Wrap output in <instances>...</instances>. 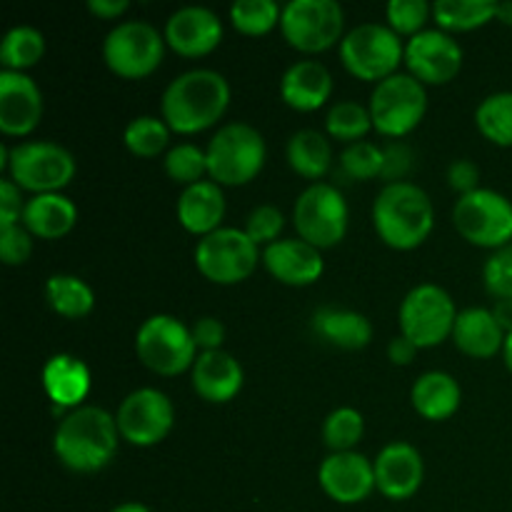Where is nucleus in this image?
<instances>
[{
    "instance_id": "obj_1",
    "label": "nucleus",
    "mask_w": 512,
    "mask_h": 512,
    "mask_svg": "<svg viewBox=\"0 0 512 512\" xmlns=\"http://www.w3.org/2000/svg\"><path fill=\"white\" fill-rule=\"evenodd\" d=\"M228 105V78L213 68H193L165 85L160 113L170 130L190 135L218 123Z\"/></svg>"
},
{
    "instance_id": "obj_2",
    "label": "nucleus",
    "mask_w": 512,
    "mask_h": 512,
    "mask_svg": "<svg viewBox=\"0 0 512 512\" xmlns=\"http://www.w3.org/2000/svg\"><path fill=\"white\" fill-rule=\"evenodd\" d=\"M120 430L115 415L98 405H80L65 415L53 435V453L73 473H98L118 453Z\"/></svg>"
},
{
    "instance_id": "obj_3",
    "label": "nucleus",
    "mask_w": 512,
    "mask_h": 512,
    "mask_svg": "<svg viewBox=\"0 0 512 512\" xmlns=\"http://www.w3.org/2000/svg\"><path fill=\"white\" fill-rule=\"evenodd\" d=\"M373 225L385 245L395 250H413L428 240L435 225L430 195L410 180L385 183L373 203Z\"/></svg>"
},
{
    "instance_id": "obj_4",
    "label": "nucleus",
    "mask_w": 512,
    "mask_h": 512,
    "mask_svg": "<svg viewBox=\"0 0 512 512\" xmlns=\"http://www.w3.org/2000/svg\"><path fill=\"white\" fill-rule=\"evenodd\" d=\"M205 155H208L210 180H215L220 188L245 185L263 170L268 145L255 125L233 120V123L220 125L218 133L210 138Z\"/></svg>"
},
{
    "instance_id": "obj_5",
    "label": "nucleus",
    "mask_w": 512,
    "mask_h": 512,
    "mask_svg": "<svg viewBox=\"0 0 512 512\" xmlns=\"http://www.w3.org/2000/svg\"><path fill=\"white\" fill-rule=\"evenodd\" d=\"M135 353L145 368L168 378L193 370L195 358L200 355L188 325L168 313H155L140 323L135 333Z\"/></svg>"
},
{
    "instance_id": "obj_6",
    "label": "nucleus",
    "mask_w": 512,
    "mask_h": 512,
    "mask_svg": "<svg viewBox=\"0 0 512 512\" xmlns=\"http://www.w3.org/2000/svg\"><path fill=\"white\" fill-rule=\"evenodd\" d=\"M340 60L360 80H380L398 73L405 60V45L400 35L385 23H360L340 40Z\"/></svg>"
},
{
    "instance_id": "obj_7",
    "label": "nucleus",
    "mask_w": 512,
    "mask_h": 512,
    "mask_svg": "<svg viewBox=\"0 0 512 512\" xmlns=\"http://www.w3.org/2000/svg\"><path fill=\"white\" fill-rule=\"evenodd\" d=\"M8 175L20 190L35 195L60 193L75 175V158L53 140H25L10 148Z\"/></svg>"
},
{
    "instance_id": "obj_8",
    "label": "nucleus",
    "mask_w": 512,
    "mask_h": 512,
    "mask_svg": "<svg viewBox=\"0 0 512 512\" xmlns=\"http://www.w3.org/2000/svg\"><path fill=\"white\" fill-rule=\"evenodd\" d=\"M373 128L385 138H403L413 133L428 110V90L410 73H395L380 80L370 95Z\"/></svg>"
},
{
    "instance_id": "obj_9",
    "label": "nucleus",
    "mask_w": 512,
    "mask_h": 512,
    "mask_svg": "<svg viewBox=\"0 0 512 512\" xmlns=\"http://www.w3.org/2000/svg\"><path fill=\"white\" fill-rule=\"evenodd\" d=\"M458 308L445 288L435 283H420L408 290L400 303V333L418 348H435L445 338H453Z\"/></svg>"
},
{
    "instance_id": "obj_10",
    "label": "nucleus",
    "mask_w": 512,
    "mask_h": 512,
    "mask_svg": "<svg viewBox=\"0 0 512 512\" xmlns=\"http://www.w3.org/2000/svg\"><path fill=\"white\" fill-rule=\"evenodd\" d=\"M260 245L250 240L243 228H218L195 245V268L203 278L218 285H235L248 280L260 263Z\"/></svg>"
},
{
    "instance_id": "obj_11",
    "label": "nucleus",
    "mask_w": 512,
    "mask_h": 512,
    "mask_svg": "<svg viewBox=\"0 0 512 512\" xmlns=\"http://www.w3.org/2000/svg\"><path fill=\"white\" fill-rule=\"evenodd\" d=\"M453 225L470 245L505 248L512 243V200L493 188L460 195L453 208Z\"/></svg>"
},
{
    "instance_id": "obj_12",
    "label": "nucleus",
    "mask_w": 512,
    "mask_h": 512,
    "mask_svg": "<svg viewBox=\"0 0 512 512\" xmlns=\"http://www.w3.org/2000/svg\"><path fill=\"white\" fill-rule=\"evenodd\" d=\"M165 55V35L148 20H123L103 40V60L120 78H145Z\"/></svg>"
},
{
    "instance_id": "obj_13",
    "label": "nucleus",
    "mask_w": 512,
    "mask_h": 512,
    "mask_svg": "<svg viewBox=\"0 0 512 512\" xmlns=\"http://www.w3.org/2000/svg\"><path fill=\"white\" fill-rule=\"evenodd\" d=\"M293 223L305 243L315 245L318 250L333 248L348 233V200L330 183L308 185L295 200Z\"/></svg>"
},
{
    "instance_id": "obj_14",
    "label": "nucleus",
    "mask_w": 512,
    "mask_h": 512,
    "mask_svg": "<svg viewBox=\"0 0 512 512\" xmlns=\"http://www.w3.org/2000/svg\"><path fill=\"white\" fill-rule=\"evenodd\" d=\"M280 30L300 53H320L343 40L345 10L338 0H288Z\"/></svg>"
},
{
    "instance_id": "obj_15",
    "label": "nucleus",
    "mask_w": 512,
    "mask_h": 512,
    "mask_svg": "<svg viewBox=\"0 0 512 512\" xmlns=\"http://www.w3.org/2000/svg\"><path fill=\"white\" fill-rule=\"evenodd\" d=\"M120 438L135 448H153L163 443L175 425V408L165 393L155 388H138L120 403L118 413Z\"/></svg>"
},
{
    "instance_id": "obj_16",
    "label": "nucleus",
    "mask_w": 512,
    "mask_h": 512,
    "mask_svg": "<svg viewBox=\"0 0 512 512\" xmlns=\"http://www.w3.org/2000/svg\"><path fill=\"white\" fill-rule=\"evenodd\" d=\"M405 65L423 85L450 83L463 68V48L445 30L425 28L405 43Z\"/></svg>"
},
{
    "instance_id": "obj_17",
    "label": "nucleus",
    "mask_w": 512,
    "mask_h": 512,
    "mask_svg": "<svg viewBox=\"0 0 512 512\" xmlns=\"http://www.w3.org/2000/svg\"><path fill=\"white\" fill-rule=\"evenodd\" d=\"M165 43L185 58L213 53L223 40V20L205 5H183L165 20Z\"/></svg>"
},
{
    "instance_id": "obj_18",
    "label": "nucleus",
    "mask_w": 512,
    "mask_h": 512,
    "mask_svg": "<svg viewBox=\"0 0 512 512\" xmlns=\"http://www.w3.org/2000/svg\"><path fill=\"white\" fill-rule=\"evenodd\" d=\"M318 480L323 493L340 505L363 503L375 488V468L373 460L363 453H330L320 463Z\"/></svg>"
},
{
    "instance_id": "obj_19",
    "label": "nucleus",
    "mask_w": 512,
    "mask_h": 512,
    "mask_svg": "<svg viewBox=\"0 0 512 512\" xmlns=\"http://www.w3.org/2000/svg\"><path fill=\"white\" fill-rule=\"evenodd\" d=\"M375 488L388 500H408L420 490L425 480V463L420 450L405 440H393L380 448L373 460Z\"/></svg>"
},
{
    "instance_id": "obj_20",
    "label": "nucleus",
    "mask_w": 512,
    "mask_h": 512,
    "mask_svg": "<svg viewBox=\"0 0 512 512\" xmlns=\"http://www.w3.org/2000/svg\"><path fill=\"white\" fill-rule=\"evenodd\" d=\"M43 118V93L28 73L0 70V130L5 135L33 133Z\"/></svg>"
},
{
    "instance_id": "obj_21",
    "label": "nucleus",
    "mask_w": 512,
    "mask_h": 512,
    "mask_svg": "<svg viewBox=\"0 0 512 512\" xmlns=\"http://www.w3.org/2000/svg\"><path fill=\"white\" fill-rule=\"evenodd\" d=\"M263 265L275 280L293 288H305L320 280L325 270V260L315 245L303 238H285L265 245Z\"/></svg>"
},
{
    "instance_id": "obj_22",
    "label": "nucleus",
    "mask_w": 512,
    "mask_h": 512,
    "mask_svg": "<svg viewBox=\"0 0 512 512\" xmlns=\"http://www.w3.org/2000/svg\"><path fill=\"white\" fill-rule=\"evenodd\" d=\"M195 393L203 400L215 405L230 403L243 388V365L225 350H210L195 358L193 370H190Z\"/></svg>"
},
{
    "instance_id": "obj_23",
    "label": "nucleus",
    "mask_w": 512,
    "mask_h": 512,
    "mask_svg": "<svg viewBox=\"0 0 512 512\" xmlns=\"http://www.w3.org/2000/svg\"><path fill=\"white\" fill-rule=\"evenodd\" d=\"M90 368L70 353H58L45 360L40 383L50 403L60 410H78L90 393Z\"/></svg>"
},
{
    "instance_id": "obj_24",
    "label": "nucleus",
    "mask_w": 512,
    "mask_h": 512,
    "mask_svg": "<svg viewBox=\"0 0 512 512\" xmlns=\"http://www.w3.org/2000/svg\"><path fill=\"white\" fill-rule=\"evenodd\" d=\"M333 95V75L320 60H295L280 78V98L300 113H313Z\"/></svg>"
},
{
    "instance_id": "obj_25",
    "label": "nucleus",
    "mask_w": 512,
    "mask_h": 512,
    "mask_svg": "<svg viewBox=\"0 0 512 512\" xmlns=\"http://www.w3.org/2000/svg\"><path fill=\"white\" fill-rule=\"evenodd\" d=\"M175 213L188 233L200 235V238L215 233L218 228H223L225 218L223 188L215 180H200V183L188 185L180 193Z\"/></svg>"
},
{
    "instance_id": "obj_26",
    "label": "nucleus",
    "mask_w": 512,
    "mask_h": 512,
    "mask_svg": "<svg viewBox=\"0 0 512 512\" xmlns=\"http://www.w3.org/2000/svg\"><path fill=\"white\" fill-rule=\"evenodd\" d=\"M508 333L498 323L493 310L488 308H465L458 313L453 328V343L470 358H493L503 353Z\"/></svg>"
},
{
    "instance_id": "obj_27",
    "label": "nucleus",
    "mask_w": 512,
    "mask_h": 512,
    "mask_svg": "<svg viewBox=\"0 0 512 512\" xmlns=\"http://www.w3.org/2000/svg\"><path fill=\"white\" fill-rule=\"evenodd\" d=\"M313 330L318 338L340 350H363L373 340V323L358 310L338 308V305L315 310Z\"/></svg>"
},
{
    "instance_id": "obj_28",
    "label": "nucleus",
    "mask_w": 512,
    "mask_h": 512,
    "mask_svg": "<svg viewBox=\"0 0 512 512\" xmlns=\"http://www.w3.org/2000/svg\"><path fill=\"white\" fill-rule=\"evenodd\" d=\"M460 400H463L460 383L445 370H428L415 380L410 390V403L415 413L435 423L453 418L460 408Z\"/></svg>"
},
{
    "instance_id": "obj_29",
    "label": "nucleus",
    "mask_w": 512,
    "mask_h": 512,
    "mask_svg": "<svg viewBox=\"0 0 512 512\" xmlns=\"http://www.w3.org/2000/svg\"><path fill=\"white\" fill-rule=\"evenodd\" d=\"M75 220H78V208L73 200L63 193H43L33 195L25 203L23 220L20 223L30 230V235L43 240L63 238L73 230Z\"/></svg>"
},
{
    "instance_id": "obj_30",
    "label": "nucleus",
    "mask_w": 512,
    "mask_h": 512,
    "mask_svg": "<svg viewBox=\"0 0 512 512\" xmlns=\"http://www.w3.org/2000/svg\"><path fill=\"white\" fill-rule=\"evenodd\" d=\"M285 155H288L290 168L308 180L323 178L330 170V163H333L330 140L320 130L313 128L295 130L290 135L288 145H285Z\"/></svg>"
},
{
    "instance_id": "obj_31",
    "label": "nucleus",
    "mask_w": 512,
    "mask_h": 512,
    "mask_svg": "<svg viewBox=\"0 0 512 512\" xmlns=\"http://www.w3.org/2000/svg\"><path fill=\"white\" fill-rule=\"evenodd\" d=\"M45 298L50 308L63 318H85L95 305V293L83 278L70 273L50 275L45 283Z\"/></svg>"
},
{
    "instance_id": "obj_32",
    "label": "nucleus",
    "mask_w": 512,
    "mask_h": 512,
    "mask_svg": "<svg viewBox=\"0 0 512 512\" xmlns=\"http://www.w3.org/2000/svg\"><path fill=\"white\" fill-rule=\"evenodd\" d=\"M498 3L495 0H435L433 18L440 30L455 33V30H475L495 20Z\"/></svg>"
},
{
    "instance_id": "obj_33",
    "label": "nucleus",
    "mask_w": 512,
    "mask_h": 512,
    "mask_svg": "<svg viewBox=\"0 0 512 512\" xmlns=\"http://www.w3.org/2000/svg\"><path fill=\"white\" fill-rule=\"evenodd\" d=\"M45 53V35L33 25H15L0 40V63L3 70L25 73Z\"/></svg>"
},
{
    "instance_id": "obj_34",
    "label": "nucleus",
    "mask_w": 512,
    "mask_h": 512,
    "mask_svg": "<svg viewBox=\"0 0 512 512\" xmlns=\"http://www.w3.org/2000/svg\"><path fill=\"white\" fill-rule=\"evenodd\" d=\"M475 125L490 143L512 148V90H498L480 100L475 108Z\"/></svg>"
},
{
    "instance_id": "obj_35",
    "label": "nucleus",
    "mask_w": 512,
    "mask_h": 512,
    "mask_svg": "<svg viewBox=\"0 0 512 512\" xmlns=\"http://www.w3.org/2000/svg\"><path fill=\"white\" fill-rule=\"evenodd\" d=\"M373 128V118H370V108H365L358 100H338L330 105L328 115H325V130L330 138L343 140V143H358Z\"/></svg>"
},
{
    "instance_id": "obj_36",
    "label": "nucleus",
    "mask_w": 512,
    "mask_h": 512,
    "mask_svg": "<svg viewBox=\"0 0 512 512\" xmlns=\"http://www.w3.org/2000/svg\"><path fill=\"white\" fill-rule=\"evenodd\" d=\"M123 143L138 158H155L170 143V128L163 118L155 115H138L123 130Z\"/></svg>"
},
{
    "instance_id": "obj_37",
    "label": "nucleus",
    "mask_w": 512,
    "mask_h": 512,
    "mask_svg": "<svg viewBox=\"0 0 512 512\" xmlns=\"http://www.w3.org/2000/svg\"><path fill=\"white\" fill-rule=\"evenodd\" d=\"M280 8L275 0H235L230 5V23L245 35H265L280 25Z\"/></svg>"
},
{
    "instance_id": "obj_38",
    "label": "nucleus",
    "mask_w": 512,
    "mask_h": 512,
    "mask_svg": "<svg viewBox=\"0 0 512 512\" xmlns=\"http://www.w3.org/2000/svg\"><path fill=\"white\" fill-rule=\"evenodd\" d=\"M365 433L363 413L355 408H335L323 423V443L330 453H348L360 443Z\"/></svg>"
},
{
    "instance_id": "obj_39",
    "label": "nucleus",
    "mask_w": 512,
    "mask_h": 512,
    "mask_svg": "<svg viewBox=\"0 0 512 512\" xmlns=\"http://www.w3.org/2000/svg\"><path fill=\"white\" fill-rule=\"evenodd\" d=\"M163 168L170 180L188 188V185L205 180V175H208V155L200 145L178 143L165 153Z\"/></svg>"
},
{
    "instance_id": "obj_40",
    "label": "nucleus",
    "mask_w": 512,
    "mask_h": 512,
    "mask_svg": "<svg viewBox=\"0 0 512 512\" xmlns=\"http://www.w3.org/2000/svg\"><path fill=\"white\" fill-rule=\"evenodd\" d=\"M340 168L353 180H373L383 173V148L370 140L345 145L340 153Z\"/></svg>"
},
{
    "instance_id": "obj_41",
    "label": "nucleus",
    "mask_w": 512,
    "mask_h": 512,
    "mask_svg": "<svg viewBox=\"0 0 512 512\" xmlns=\"http://www.w3.org/2000/svg\"><path fill=\"white\" fill-rule=\"evenodd\" d=\"M433 15V5L428 0H390L385 8L388 25L398 35H418L425 30V23Z\"/></svg>"
},
{
    "instance_id": "obj_42",
    "label": "nucleus",
    "mask_w": 512,
    "mask_h": 512,
    "mask_svg": "<svg viewBox=\"0 0 512 512\" xmlns=\"http://www.w3.org/2000/svg\"><path fill=\"white\" fill-rule=\"evenodd\" d=\"M285 228V215L283 210L275 208V205H255L250 210V215L245 218V233L250 235L255 245H270L280 238Z\"/></svg>"
},
{
    "instance_id": "obj_43",
    "label": "nucleus",
    "mask_w": 512,
    "mask_h": 512,
    "mask_svg": "<svg viewBox=\"0 0 512 512\" xmlns=\"http://www.w3.org/2000/svg\"><path fill=\"white\" fill-rule=\"evenodd\" d=\"M483 280L493 298L512 300V243L493 250V255L485 260Z\"/></svg>"
},
{
    "instance_id": "obj_44",
    "label": "nucleus",
    "mask_w": 512,
    "mask_h": 512,
    "mask_svg": "<svg viewBox=\"0 0 512 512\" xmlns=\"http://www.w3.org/2000/svg\"><path fill=\"white\" fill-rule=\"evenodd\" d=\"M33 255V235L23 223L0 228V260L5 265H23Z\"/></svg>"
},
{
    "instance_id": "obj_45",
    "label": "nucleus",
    "mask_w": 512,
    "mask_h": 512,
    "mask_svg": "<svg viewBox=\"0 0 512 512\" xmlns=\"http://www.w3.org/2000/svg\"><path fill=\"white\" fill-rule=\"evenodd\" d=\"M410 168H413V150L403 140H390L388 145H383V173H380V178L388 180V183H400L410 173Z\"/></svg>"
},
{
    "instance_id": "obj_46",
    "label": "nucleus",
    "mask_w": 512,
    "mask_h": 512,
    "mask_svg": "<svg viewBox=\"0 0 512 512\" xmlns=\"http://www.w3.org/2000/svg\"><path fill=\"white\" fill-rule=\"evenodd\" d=\"M28 200L23 198V190L10 178L0 180V228H10L23 220V210Z\"/></svg>"
},
{
    "instance_id": "obj_47",
    "label": "nucleus",
    "mask_w": 512,
    "mask_h": 512,
    "mask_svg": "<svg viewBox=\"0 0 512 512\" xmlns=\"http://www.w3.org/2000/svg\"><path fill=\"white\" fill-rule=\"evenodd\" d=\"M190 333H193L195 345H198L200 353H210V350H223L225 340V325L220 323L213 315H203V318L195 320L190 325Z\"/></svg>"
},
{
    "instance_id": "obj_48",
    "label": "nucleus",
    "mask_w": 512,
    "mask_h": 512,
    "mask_svg": "<svg viewBox=\"0 0 512 512\" xmlns=\"http://www.w3.org/2000/svg\"><path fill=\"white\" fill-rule=\"evenodd\" d=\"M448 183L450 188L458 190L460 195H468L480 188V168L468 158L453 160L448 168Z\"/></svg>"
},
{
    "instance_id": "obj_49",
    "label": "nucleus",
    "mask_w": 512,
    "mask_h": 512,
    "mask_svg": "<svg viewBox=\"0 0 512 512\" xmlns=\"http://www.w3.org/2000/svg\"><path fill=\"white\" fill-rule=\"evenodd\" d=\"M418 350L420 348L413 343V340L405 338V335L400 333L388 343V358L390 363L395 365H410L415 360V355H418Z\"/></svg>"
},
{
    "instance_id": "obj_50",
    "label": "nucleus",
    "mask_w": 512,
    "mask_h": 512,
    "mask_svg": "<svg viewBox=\"0 0 512 512\" xmlns=\"http://www.w3.org/2000/svg\"><path fill=\"white\" fill-rule=\"evenodd\" d=\"M128 8H130L128 0H88L90 13L98 15V18H105V20L120 18V15H123Z\"/></svg>"
},
{
    "instance_id": "obj_51",
    "label": "nucleus",
    "mask_w": 512,
    "mask_h": 512,
    "mask_svg": "<svg viewBox=\"0 0 512 512\" xmlns=\"http://www.w3.org/2000/svg\"><path fill=\"white\" fill-rule=\"evenodd\" d=\"M495 318L503 325L505 333H512V300H498V305L493 308Z\"/></svg>"
},
{
    "instance_id": "obj_52",
    "label": "nucleus",
    "mask_w": 512,
    "mask_h": 512,
    "mask_svg": "<svg viewBox=\"0 0 512 512\" xmlns=\"http://www.w3.org/2000/svg\"><path fill=\"white\" fill-rule=\"evenodd\" d=\"M495 20H500L503 25H512V0H503V3H498Z\"/></svg>"
},
{
    "instance_id": "obj_53",
    "label": "nucleus",
    "mask_w": 512,
    "mask_h": 512,
    "mask_svg": "<svg viewBox=\"0 0 512 512\" xmlns=\"http://www.w3.org/2000/svg\"><path fill=\"white\" fill-rule=\"evenodd\" d=\"M110 512H153V510L143 503H120V505H115Z\"/></svg>"
},
{
    "instance_id": "obj_54",
    "label": "nucleus",
    "mask_w": 512,
    "mask_h": 512,
    "mask_svg": "<svg viewBox=\"0 0 512 512\" xmlns=\"http://www.w3.org/2000/svg\"><path fill=\"white\" fill-rule=\"evenodd\" d=\"M503 358H505V365H508V370L512 373V333H508V338H505Z\"/></svg>"
}]
</instances>
